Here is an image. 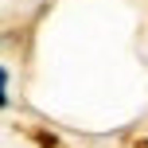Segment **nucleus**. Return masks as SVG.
Masks as SVG:
<instances>
[{
    "label": "nucleus",
    "mask_w": 148,
    "mask_h": 148,
    "mask_svg": "<svg viewBox=\"0 0 148 148\" xmlns=\"http://www.w3.org/2000/svg\"><path fill=\"white\" fill-rule=\"evenodd\" d=\"M8 105V70L0 66V109Z\"/></svg>",
    "instance_id": "f257e3e1"
}]
</instances>
